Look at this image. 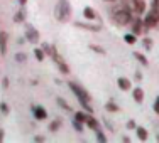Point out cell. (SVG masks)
Instances as JSON below:
<instances>
[{"mask_svg": "<svg viewBox=\"0 0 159 143\" xmlns=\"http://www.w3.org/2000/svg\"><path fill=\"white\" fill-rule=\"evenodd\" d=\"M54 17L59 22H68L71 19V3L70 0H58L54 7Z\"/></svg>", "mask_w": 159, "mask_h": 143, "instance_id": "cell-1", "label": "cell"}, {"mask_svg": "<svg viewBox=\"0 0 159 143\" xmlns=\"http://www.w3.org/2000/svg\"><path fill=\"white\" fill-rule=\"evenodd\" d=\"M112 20H113V24L119 25V27H124V25L130 24V22H132L130 10H129V9H117V10H113Z\"/></svg>", "mask_w": 159, "mask_h": 143, "instance_id": "cell-2", "label": "cell"}, {"mask_svg": "<svg viewBox=\"0 0 159 143\" xmlns=\"http://www.w3.org/2000/svg\"><path fill=\"white\" fill-rule=\"evenodd\" d=\"M68 86H70V89L75 93V96H76L78 101H92V96H90V93L86 91L83 86H80L78 82L70 81V82H68Z\"/></svg>", "mask_w": 159, "mask_h": 143, "instance_id": "cell-3", "label": "cell"}, {"mask_svg": "<svg viewBox=\"0 0 159 143\" xmlns=\"http://www.w3.org/2000/svg\"><path fill=\"white\" fill-rule=\"evenodd\" d=\"M159 24V9H151V12H147L146 19H144V25H146L147 29L151 27H156V25Z\"/></svg>", "mask_w": 159, "mask_h": 143, "instance_id": "cell-4", "label": "cell"}, {"mask_svg": "<svg viewBox=\"0 0 159 143\" xmlns=\"http://www.w3.org/2000/svg\"><path fill=\"white\" fill-rule=\"evenodd\" d=\"M51 57H52V61L58 64L59 71H61L63 74H68V73H70V67H68V64L64 62V59L59 56V52L56 51V46H52V56H51Z\"/></svg>", "mask_w": 159, "mask_h": 143, "instance_id": "cell-5", "label": "cell"}, {"mask_svg": "<svg viewBox=\"0 0 159 143\" xmlns=\"http://www.w3.org/2000/svg\"><path fill=\"white\" fill-rule=\"evenodd\" d=\"M24 27H25V39H27L29 42H32V44L39 42V39H41L39 31H37V29H34V25H31V24H25Z\"/></svg>", "mask_w": 159, "mask_h": 143, "instance_id": "cell-6", "label": "cell"}, {"mask_svg": "<svg viewBox=\"0 0 159 143\" xmlns=\"http://www.w3.org/2000/svg\"><path fill=\"white\" fill-rule=\"evenodd\" d=\"M132 34H135V36H141V34L146 31V25H144V20H141V19H134L132 20Z\"/></svg>", "mask_w": 159, "mask_h": 143, "instance_id": "cell-7", "label": "cell"}, {"mask_svg": "<svg viewBox=\"0 0 159 143\" xmlns=\"http://www.w3.org/2000/svg\"><path fill=\"white\" fill-rule=\"evenodd\" d=\"M78 29H85V31H90V32H100L102 31V25H93V24H86V22H75Z\"/></svg>", "mask_w": 159, "mask_h": 143, "instance_id": "cell-8", "label": "cell"}, {"mask_svg": "<svg viewBox=\"0 0 159 143\" xmlns=\"http://www.w3.org/2000/svg\"><path fill=\"white\" fill-rule=\"evenodd\" d=\"M32 115L36 120H46L48 118V111L44 110L43 106H37V104H34L32 106Z\"/></svg>", "mask_w": 159, "mask_h": 143, "instance_id": "cell-9", "label": "cell"}, {"mask_svg": "<svg viewBox=\"0 0 159 143\" xmlns=\"http://www.w3.org/2000/svg\"><path fill=\"white\" fill-rule=\"evenodd\" d=\"M7 42H9V34L2 31L0 32V54H7Z\"/></svg>", "mask_w": 159, "mask_h": 143, "instance_id": "cell-10", "label": "cell"}, {"mask_svg": "<svg viewBox=\"0 0 159 143\" xmlns=\"http://www.w3.org/2000/svg\"><path fill=\"white\" fill-rule=\"evenodd\" d=\"M117 84H119V88L122 89V91H130L132 89V82H130V79H127V78H119V79H117Z\"/></svg>", "mask_w": 159, "mask_h": 143, "instance_id": "cell-11", "label": "cell"}, {"mask_svg": "<svg viewBox=\"0 0 159 143\" xmlns=\"http://www.w3.org/2000/svg\"><path fill=\"white\" fill-rule=\"evenodd\" d=\"M130 3H132L134 12H137V14H142L146 10V2L144 0H130Z\"/></svg>", "mask_w": 159, "mask_h": 143, "instance_id": "cell-12", "label": "cell"}, {"mask_svg": "<svg viewBox=\"0 0 159 143\" xmlns=\"http://www.w3.org/2000/svg\"><path fill=\"white\" fill-rule=\"evenodd\" d=\"M135 133H137V138L141 141H146L147 138H149V133H147V130L144 126H137L135 128Z\"/></svg>", "mask_w": 159, "mask_h": 143, "instance_id": "cell-13", "label": "cell"}, {"mask_svg": "<svg viewBox=\"0 0 159 143\" xmlns=\"http://www.w3.org/2000/svg\"><path fill=\"white\" fill-rule=\"evenodd\" d=\"M132 96H134V101L135 103H139L141 104L142 101H144V91L141 88H134V91H132Z\"/></svg>", "mask_w": 159, "mask_h": 143, "instance_id": "cell-14", "label": "cell"}, {"mask_svg": "<svg viewBox=\"0 0 159 143\" xmlns=\"http://www.w3.org/2000/svg\"><path fill=\"white\" fill-rule=\"evenodd\" d=\"M83 15H85V19H88V20H95L97 12L92 9V7H85V9H83Z\"/></svg>", "mask_w": 159, "mask_h": 143, "instance_id": "cell-15", "label": "cell"}, {"mask_svg": "<svg viewBox=\"0 0 159 143\" xmlns=\"http://www.w3.org/2000/svg\"><path fill=\"white\" fill-rule=\"evenodd\" d=\"M88 118H90V113L88 111H76V113H75V120H78V121H81V123H86V121H88Z\"/></svg>", "mask_w": 159, "mask_h": 143, "instance_id": "cell-16", "label": "cell"}, {"mask_svg": "<svg viewBox=\"0 0 159 143\" xmlns=\"http://www.w3.org/2000/svg\"><path fill=\"white\" fill-rule=\"evenodd\" d=\"M24 20H25V10H24V7H22L16 15H14V22H19V24H20V22H24Z\"/></svg>", "mask_w": 159, "mask_h": 143, "instance_id": "cell-17", "label": "cell"}, {"mask_svg": "<svg viewBox=\"0 0 159 143\" xmlns=\"http://www.w3.org/2000/svg\"><path fill=\"white\" fill-rule=\"evenodd\" d=\"M86 126H88L90 128V130H100V125H98V121H97V120H93V116H90V118H88V121H86Z\"/></svg>", "mask_w": 159, "mask_h": 143, "instance_id": "cell-18", "label": "cell"}, {"mask_svg": "<svg viewBox=\"0 0 159 143\" xmlns=\"http://www.w3.org/2000/svg\"><path fill=\"white\" fill-rule=\"evenodd\" d=\"M134 57L139 61V64H141V66H147V64H149V62H147V57L142 54V52H134Z\"/></svg>", "mask_w": 159, "mask_h": 143, "instance_id": "cell-19", "label": "cell"}, {"mask_svg": "<svg viewBox=\"0 0 159 143\" xmlns=\"http://www.w3.org/2000/svg\"><path fill=\"white\" fill-rule=\"evenodd\" d=\"M34 57H36L37 61H43V59L46 57V52L43 51V47H36V49H34Z\"/></svg>", "mask_w": 159, "mask_h": 143, "instance_id": "cell-20", "label": "cell"}, {"mask_svg": "<svg viewBox=\"0 0 159 143\" xmlns=\"http://www.w3.org/2000/svg\"><path fill=\"white\" fill-rule=\"evenodd\" d=\"M90 49H92V51L93 52H97V54H100V56H103V54H107V51H105V49L103 47H102V46H98V44H90V46H88Z\"/></svg>", "mask_w": 159, "mask_h": 143, "instance_id": "cell-21", "label": "cell"}, {"mask_svg": "<svg viewBox=\"0 0 159 143\" xmlns=\"http://www.w3.org/2000/svg\"><path fill=\"white\" fill-rule=\"evenodd\" d=\"M56 103H58L59 106L63 108V110H66V111H71V106L68 104V101H66V99H63V98H58V99H56Z\"/></svg>", "mask_w": 159, "mask_h": 143, "instance_id": "cell-22", "label": "cell"}, {"mask_svg": "<svg viewBox=\"0 0 159 143\" xmlns=\"http://www.w3.org/2000/svg\"><path fill=\"white\" fill-rule=\"evenodd\" d=\"M105 110H107V111H112V113H117V111L120 110V108L117 106V104L113 103V101H108V103L105 104Z\"/></svg>", "mask_w": 159, "mask_h": 143, "instance_id": "cell-23", "label": "cell"}, {"mask_svg": "<svg viewBox=\"0 0 159 143\" xmlns=\"http://www.w3.org/2000/svg\"><path fill=\"white\" fill-rule=\"evenodd\" d=\"M142 46H144V49H147V51H151V49H152V46H154L152 39H151V37H146V39L142 40Z\"/></svg>", "mask_w": 159, "mask_h": 143, "instance_id": "cell-24", "label": "cell"}, {"mask_svg": "<svg viewBox=\"0 0 159 143\" xmlns=\"http://www.w3.org/2000/svg\"><path fill=\"white\" fill-rule=\"evenodd\" d=\"M124 40H125V42L127 44H135V40H137V39H135V34H125V36H124Z\"/></svg>", "mask_w": 159, "mask_h": 143, "instance_id": "cell-25", "label": "cell"}, {"mask_svg": "<svg viewBox=\"0 0 159 143\" xmlns=\"http://www.w3.org/2000/svg\"><path fill=\"white\" fill-rule=\"evenodd\" d=\"M59 126H61V121H59V120H54V121L49 125V131H52V133H54V131L59 130Z\"/></svg>", "mask_w": 159, "mask_h": 143, "instance_id": "cell-26", "label": "cell"}, {"mask_svg": "<svg viewBox=\"0 0 159 143\" xmlns=\"http://www.w3.org/2000/svg\"><path fill=\"white\" fill-rule=\"evenodd\" d=\"M41 47H43V51L46 52L48 56H52V46H51V44H48V42H43V44H41Z\"/></svg>", "mask_w": 159, "mask_h": 143, "instance_id": "cell-27", "label": "cell"}, {"mask_svg": "<svg viewBox=\"0 0 159 143\" xmlns=\"http://www.w3.org/2000/svg\"><path fill=\"white\" fill-rule=\"evenodd\" d=\"M95 133H97V140L100 141V143H105V141H107V135H105L102 130H97Z\"/></svg>", "mask_w": 159, "mask_h": 143, "instance_id": "cell-28", "label": "cell"}, {"mask_svg": "<svg viewBox=\"0 0 159 143\" xmlns=\"http://www.w3.org/2000/svg\"><path fill=\"white\" fill-rule=\"evenodd\" d=\"M73 128L78 131V133H81V131H83V123L78 121V120H73Z\"/></svg>", "mask_w": 159, "mask_h": 143, "instance_id": "cell-29", "label": "cell"}, {"mask_svg": "<svg viewBox=\"0 0 159 143\" xmlns=\"http://www.w3.org/2000/svg\"><path fill=\"white\" fill-rule=\"evenodd\" d=\"M16 61L17 62H25V61H27V56H25L24 52H17V54H16Z\"/></svg>", "mask_w": 159, "mask_h": 143, "instance_id": "cell-30", "label": "cell"}, {"mask_svg": "<svg viewBox=\"0 0 159 143\" xmlns=\"http://www.w3.org/2000/svg\"><path fill=\"white\" fill-rule=\"evenodd\" d=\"M0 111H2L3 115H9V104H7V103H0Z\"/></svg>", "mask_w": 159, "mask_h": 143, "instance_id": "cell-31", "label": "cell"}, {"mask_svg": "<svg viewBox=\"0 0 159 143\" xmlns=\"http://www.w3.org/2000/svg\"><path fill=\"white\" fill-rule=\"evenodd\" d=\"M125 126H127V130H135V128H137V125H135V121H134V120H129Z\"/></svg>", "mask_w": 159, "mask_h": 143, "instance_id": "cell-32", "label": "cell"}, {"mask_svg": "<svg viewBox=\"0 0 159 143\" xmlns=\"http://www.w3.org/2000/svg\"><path fill=\"white\" fill-rule=\"evenodd\" d=\"M135 81H142V74L139 69H135Z\"/></svg>", "mask_w": 159, "mask_h": 143, "instance_id": "cell-33", "label": "cell"}, {"mask_svg": "<svg viewBox=\"0 0 159 143\" xmlns=\"http://www.w3.org/2000/svg\"><path fill=\"white\" fill-rule=\"evenodd\" d=\"M2 84H3V88H9V79H7V78H3V81H2Z\"/></svg>", "mask_w": 159, "mask_h": 143, "instance_id": "cell-34", "label": "cell"}, {"mask_svg": "<svg viewBox=\"0 0 159 143\" xmlns=\"http://www.w3.org/2000/svg\"><path fill=\"white\" fill-rule=\"evenodd\" d=\"M44 140H46L44 137H34V141H44Z\"/></svg>", "mask_w": 159, "mask_h": 143, "instance_id": "cell-35", "label": "cell"}, {"mask_svg": "<svg viewBox=\"0 0 159 143\" xmlns=\"http://www.w3.org/2000/svg\"><path fill=\"white\" fill-rule=\"evenodd\" d=\"M152 7L154 9H159V0H152Z\"/></svg>", "mask_w": 159, "mask_h": 143, "instance_id": "cell-36", "label": "cell"}, {"mask_svg": "<svg viewBox=\"0 0 159 143\" xmlns=\"http://www.w3.org/2000/svg\"><path fill=\"white\" fill-rule=\"evenodd\" d=\"M154 111H156L157 115H159V103H157V101H156V103H154Z\"/></svg>", "mask_w": 159, "mask_h": 143, "instance_id": "cell-37", "label": "cell"}, {"mask_svg": "<svg viewBox=\"0 0 159 143\" xmlns=\"http://www.w3.org/2000/svg\"><path fill=\"white\" fill-rule=\"evenodd\" d=\"M19 3H20V7H24L25 3H27V0H19Z\"/></svg>", "mask_w": 159, "mask_h": 143, "instance_id": "cell-38", "label": "cell"}, {"mask_svg": "<svg viewBox=\"0 0 159 143\" xmlns=\"http://www.w3.org/2000/svg\"><path fill=\"white\" fill-rule=\"evenodd\" d=\"M2 140H3V130L0 128V141H2Z\"/></svg>", "mask_w": 159, "mask_h": 143, "instance_id": "cell-39", "label": "cell"}, {"mask_svg": "<svg viewBox=\"0 0 159 143\" xmlns=\"http://www.w3.org/2000/svg\"><path fill=\"white\" fill-rule=\"evenodd\" d=\"M156 101H157V103H159V96H157V98H156Z\"/></svg>", "mask_w": 159, "mask_h": 143, "instance_id": "cell-40", "label": "cell"}, {"mask_svg": "<svg viewBox=\"0 0 159 143\" xmlns=\"http://www.w3.org/2000/svg\"><path fill=\"white\" fill-rule=\"evenodd\" d=\"M107 2H113V0H107Z\"/></svg>", "mask_w": 159, "mask_h": 143, "instance_id": "cell-41", "label": "cell"}, {"mask_svg": "<svg viewBox=\"0 0 159 143\" xmlns=\"http://www.w3.org/2000/svg\"><path fill=\"white\" fill-rule=\"evenodd\" d=\"M157 141H159V135H157Z\"/></svg>", "mask_w": 159, "mask_h": 143, "instance_id": "cell-42", "label": "cell"}]
</instances>
